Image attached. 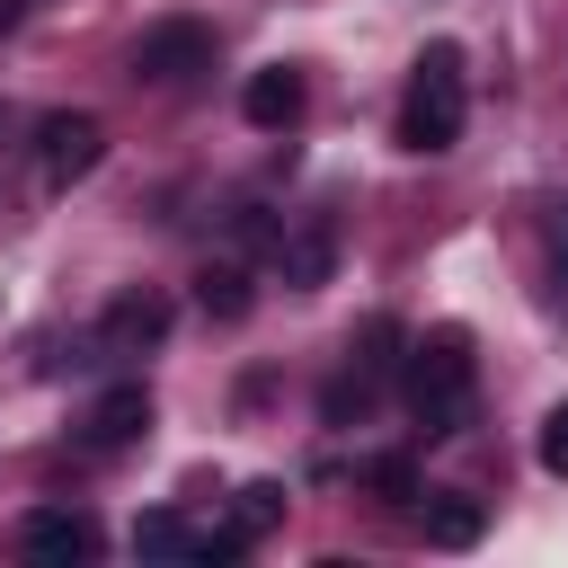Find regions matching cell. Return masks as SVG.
I'll use <instances>...</instances> for the list:
<instances>
[{"instance_id":"1","label":"cell","mask_w":568,"mask_h":568,"mask_svg":"<svg viewBox=\"0 0 568 568\" xmlns=\"http://www.w3.org/2000/svg\"><path fill=\"white\" fill-rule=\"evenodd\" d=\"M399 382H408V408H417L426 444L470 435V408H479V355H470V328H426V337H408Z\"/></svg>"},{"instance_id":"2","label":"cell","mask_w":568,"mask_h":568,"mask_svg":"<svg viewBox=\"0 0 568 568\" xmlns=\"http://www.w3.org/2000/svg\"><path fill=\"white\" fill-rule=\"evenodd\" d=\"M462 124H470V71H462V44L435 36V44L408 62V89H399V151L435 160V151L462 142Z\"/></svg>"},{"instance_id":"3","label":"cell","mask_w":568,"mask_h":568,"mask_svg":"<svg viewBox=\"0 0 568 568\" xmlns=\"http://www.w3.org/2000/svg\"><path fill=\"white\" fill-rule=\"evenodd\" d=\"M98 160H106V124H98L89 106H53V115L36 124V169H44V186H53V195H62V186H80Z\"/></svg>"},{"instance_id":"4","label":"cell","mask_w":568,"mask_h":568,"mask_svg":"<svg viewBox=\"0 0 568 568\" xmlns=\"http://www.w3.org/2000/svg\"><path fill=\"white\" fill-rule=\"evenodd\" d=\"M169 320H178L169 293L133 284V293H115V302L98 311V337H89V346H98V364H133V355H151V346L169 337Z\"/></svg>"},{"instance_id":"5","label":"cell","mask_w":568,"mask_h":568,"mask_svg":"<svg viewBox=\"0 0 568 568\" xmlns=\"http://www.w3.org/2000/svg\"><path fill=\"white\" fill-rule=\"evenodd\" d=\"M195 71H213V27H204V18H160V27H142V44H133V80L178 89V80H195Z\"/></svg>"},{"instance_id":"6","label":"cell","mask_w":568,"mask_h":568,"mask_svg":"<svg viewBox=\"0 0 568 568\" xmlns=\"http://www.w3.org/2000/svg\"><path fill=\"white\" fill-rule=\"evenodd\" d=\"M18 550L44 559V568L98 559V515H89V506H27V515H18Z\"/></svg>"},{"instance_id":"7","label":"cell","mask_w":568,"mask_h":568,"mask_svg":"<svg viewBox=\"0 0 568 568\" xmlns=\"http://www.w3.org/2000/svg\"><path fill=\"white\" fill-rule=\"evenodd\" d=\"M328 266H337V222H328V213H302L293 231H275V275H284L293 293H320Z\"/></svg>"},{"instance_id":"8","label":"cell","mask_w":568,"mask_h":568,"mask_svg":"<svg viewBox=\"0 0 568 568\" xmlns=\"http://www.w3.org/2000/svg\"><path fill=\"white\" fill-rule=\"evenodd\" d=\"M142 435H151V390H142V382L98 390V408L80 417V453H124V444H142Z\"/></svg>"},{"instance_id":"9","label":"cell","mask_w":568,"mask_h":568,"mask_svg":"<svg viewBox=\"0 0 568 568\" xmlns=\"http://www.w3.org/2000/svg\"><path fill=\"white\" fill-rule=\"evenodd\" d=\"M240 115H248L257 133H284V124H302V62H266V71H248V89H240Z\"/></svg>"},{"instance_id":"10","label":"cell","mask_w":568,"mask_h":568,"mask_svg":"<svg viewBox=\"0 0 568 568\" xmlns=\"http://www.w3.org/2000/svg\"><path fill=\"white\" fill-rule=\"evenodd\" d=\"M417 524H426V541H435V550H470V541L488 532V506H479V497H462V488H426Z\"/></svg>"},{"instance_id":"11","label":"cell","mask_w":568,"mask_h":568,"mask_svg":"<svg viewBox=\"0 0 568 568\" xmlns=\"http://www.w3.org/2000/svg\"><path fill=\"white\" fill-rule=\"evenodd\" d=\"M399 355H408L399 320H364V328L346 337V373H355V382H373V390H382V382L399 373Z\"/></svg>"},{"instance_id":"12","label":"cell","mask_w":568,"mask_h":568,"mask_svg":"<svg viewBox=\"0 0 568 568\" xmlns=\"http://www.w3.org/2000/svg\"><path fill=\"white\" fill-rule=\"evenodd\" d=\"M195 302H204V320H248V302H257V293H248V266H240V257L204 266V275H195Z\"/></svg>"},{"instance_id":"13","label":"cell","mask_w":568,"mask_h":568,"mask_svg":"<svg viewBox=\"0 0 568 568\" xmlns=\"http://www.w3.org/2000/svg\"><path fill=\"white\" fill-rule=\"evenodd\" d=\"M275 524H284V488H275V479H248V488L231 497V524H222V532L248 550V541H257V532H275Z\"/></svg>"},{"instance_id":"14","label":"cell","mask_w":568,"mask_h":568,"mask_svg":"<svg viewBox=\"0 0 568 568\" xmlns=\"http://www.w3.org/2000/svg\"><path fill=\"white\" fill-rule=\"evenodd\" d=\"M541 302L568 311V204H541Z\"/></svg>"},{"instance_id":"15","label":"cell","mask_w":568,"mask_h":568,"mask_svg":"<svg viewBox=\"0 0 568 568\" xmlns=\"http://www.w3.org/2000/svg\"><path fill=\"white\" fill-rule=\"evenodd\" d=\"M186 541H195V532H186V515H169V506L133 524V550H142V559H186Z\"/></svg>"},{"instance_id":"16","label":"cell","mask_w":568,"mask_h":568,"mask_svg":"<svg viewBox=\"0 0 568 568\" xmlns=\"http://www.w3.org/2000/svg\"><path fill=\"white\" fill-rule=\"evenodd\" d=\"M364 479H373V488H382L390 506H408V497H426V479H417V462H408V453H373V462H364Z\"/></svg>"},{"instance_id":"17","label":"cell","mask_w":568,"mask_h":568,"mask_svg":"<svg viewBox=\"0 0 568 568\" xmlns=\"http://www.w3.org/2000/svg\"><path fill=\"white\" fill-rule=\"evenodd\" d=\"M373 399H382V390H373V382H355V373H337V382H328V390H320V417H328V426H346V417H364V408H373Z\"/></svg>"},{"instance_id":"18","label":"cell","mask_w":568,"mask_h":568,"mask_svg":"<svg viewBox=\"0 0 568 568\" xmlns=\"http://www.w3.org/2000/svg\"><path fill=\"white\" fill-rule=\"evenodd\" d=\"M541 470H550V479H568V399L541 417Z\"/></svg>"},{"instance_id":"19","label":"cell","mask_w":568,"mask_h":568,"mask_svg":"<svg viewBox=\"0 0 568 568\" xmlns=\"http://www.w3.org/2000/svg\"><path fill=\"white\" fill-rule=\"evenodd\" d=\"M27 18H36V0H0V36H9V27H27Z\"/></svg>"}]
</instances>
